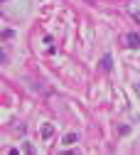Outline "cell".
Wrapping results in <instances>:
<instances>
[{
	"label": "cell",
	"instance_id": "obj_1",
	"mask_svg": "<svg viewBox=\"0 0 140 155\" xmlns=\"http://www.w3.org/2000/svg\"><path fill=\"white\" fill-rule=\"evenodd\" d=\"M123 42H125V47L138 49V47H140V35H138V32H128V35L123 37Z\"/></svg>",
	"mask_w": 140,
	"mask_h": 155
},
{
	"label": "cell",
	"instance_id": "obj_2",
	"mask_svg": "<svg viewBox=\"0 0 140 155\" xmlns=\"http://www.w3.org/2000/svg\"><path fill=\"white\" fill-rule=\"evenodd\" d=\"M39 133H42V138H52V135H54V126L52 123H44L42 128H39Z\"/></svg>",
	"mask_w": 140,
	"mask_h": 155
},
{
	"label": "cell",
	"instance_id": "obj_3",
	"mask_svg": "<svg viewBox=\"0 0 140 155\" xmlns=\"http://www.w3.org/2000/svg\"><path fill=\"white\" fill-rule=\"evenodd\" d=\"M76 140H79V135H76V133H67L64 138H62V145H74Z\"/></svg>",
	"mask_w": 140,
	"mask_h": 155
},
{
	"label": "cell",
	"instance_id": "obj_4",
	"mask_svg": "<svg viewBox=\"0 0 140 155\" xmlns=\"http://www.w3.org/2000/svg\"><path fill=\"white\" fill-rule=\"evenodd\" d=\"M111 67H113L111 54H103V59H101V69H103V71H111Z\"/></svg>",
	"mask_w": 140,
	"mask_h": 155
},
{
	"label": "cell",
	"instance_id": "obj_5",
	"mask_svg": "<svg viewBox=\"0 0 140 155\" xmlns=\"http://www.w3.org/2000/svg\"><path fill=\"white\" fill-rule=\"evenodd\" d=\"M135 91H138V96H140V84H135Z\"/></svg>",
	"mask_w": 140,
	"mask_h": 155
},
{
	"label": "cell",
	"instance_id": "obj_6",
	"mask_svg": "<svg viewBox=\"0 0 140 155\" xmlns=\"http://www.w3.org/2000/svg\"><path fill=\"white\" fill-rule=\"evenodd\" d=\"M135 20H138V22H140V12H135Z\"/></svg>",
	"mask_w": 140,
	"mask_h": 155
}]
</instances>
